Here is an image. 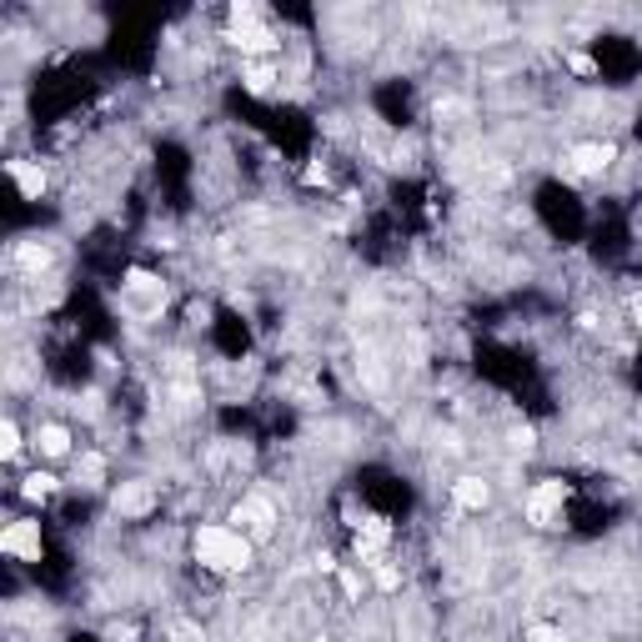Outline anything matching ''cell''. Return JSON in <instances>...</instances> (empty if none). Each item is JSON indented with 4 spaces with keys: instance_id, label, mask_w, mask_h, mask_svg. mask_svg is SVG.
Listing matches in <instances>:
<instances>
[{
    "instance_id": "cell-15",
    "label": "cell",
    "mask_w": 642,
    "mask_h": 642,
    "mask_svg": "<svg viewBox=\"0 0 642 642\" xmlns=\"http://www.w3.org/2000/svg\"><path fill=\"white\" fill-rule=\"evenodd\" d=\"M21 446H26V442H21V421L5 417V427H0V457L15 462V457H21Z\"/></svg>"
},
{
    "instance_id": "cell-14",
    "label": "cell",
    "mask_w": 642,
    "mask_h": 642,
    "mask_svg": "<svg viewBox=\"0 0 642 642\" xmlns=\"http://www.w3.org/2000/svg\"><path fill=\"white\" fill-rule=\"evenodd\" d=\"M55 487H61V482H55L51 473H30V477H21V498H26V502H51Z\"/></svg>"
},
{
    "instance_id": "cell-8",
    "label": "cell",
    "mask_w": 642,
    "mask_h": 642,
    "mask_svg": "<svg viewBox=\"0 0 642 642\" xmlns=\"http://www.w3.org/2000/svg\"><path fill=\"white\" fill-rule=\"evenodd\" d=\"M452 507L457 512H487L492 507V482H487V477H457V482H452Z\"/></svg>"
},
{
    "instance_id": "cell-2",
    "label": "cell",
    "mask_w": 642,
    "mask_h": 642,
    "mask_svg": "<svg viewBox=\"0 0 642 642\" xmlns=\"http://www.w3.org/2000/svg\"><path fill=\"white\" fill-rule=\"evenodd\" d=\"M276 523H281V512H276V502L266 498V492H241V498L231 502V527L247 532L251 542H266L276 532Z\"/></svg>"
},
{
    "instance_id": "cell-6",
    "label": "cell",
    "mask_w": 642,
    "mask_h": 642,
    "mask_svg": "<svg viewBox=\"0 0 642 642\" xmlns=\"http://www.w3.org/2000/svg\"><path fill=\"white\" fill-rule=\"evenodd\" d=\"M613 161H617L613 141H577L567 151V171L572 176H603V171H613Z\"/></svg>"
},
{
    "instance_id": "cell-18",
    "label": "cell",
    "mask_w": 642,
    "mask_h": 642,
    "mask_svg": "<svg viewBox=\"0 0 642 642\" xmlns=\"http://www.w3.org/2000/svg\"><path fill=\"white\" fill-rule=\"evenodd\" d=\"M567 66H572L577 76H597V61H592V55H582V51L567 55Z\"/></svg>"
},
{
    "instance_id": "cell-11",
    "label": "cell",
    "mask_w": 642,
    "mask_h": 642,
    "mask_svg": "<svg viewBox=\"0 0 642 642\" xmlns=\"http://www.w3.org/2000/svg\"><path fill=\"white\" fill-rule=\"evenodd\" d=\"M5 171H11V181L21 186V197L26 201L46 197V166H40V161H5Z\"/></svg>"
},
{
    "instance_id": "cell-13",
    "label": "cell",
    "mask_w": 642,
    "mask_h": 642,
    "mask_svg": "<svg viewBox=\"0 0 642 642\" xmlns=\"http://www.w3.org/2000/svg\"><path fill=\"white\" fill-rule=\"evenodd\" d=\"M76 487H105V457L101 452H76Z\"/></svg>"
},
{
    "instance_id": "cell-5",
    "label": "cell",
    "mask_w": 642,
    "mask_h": 642,
    "mask_svg": "<svg viewBox=\"0 0 642 642\" xmlns=\"http://www.w3.org/2000/svg\"><path fill=\"white\" fill-rule=\"evenodd\" d=\"M0 552L11 557V563H40V552H46V538H40V523L36 517H15L5 532H0Z\"/></svg>"
},
{
    "instance_id": "cell-16",
    "label": "cell",
    "mask_w": 642,
    "mask_h": 642,
    "mask_svg": "<svg viewBox=\"0 0 642 642\" xmlns=\"http://www.w3.org/2000/svg\"><path fill=\"white\" fill-rule=\"evenodd\" d=\"M523 642H567V632L557 628V622H532V628L523 632Z\"/></svg>"
},
{
    "instance_id": "cell-4",
    "label": "cell",
    "mask_w": 642,
    "mask_h": 642,
    "mask_svg": "<svg viewBox=\"0 0 642 642\" xmlns=\"http://www.w3.org/2000/svg\"><path fill=\"white\" fill-rule=\"evenodd\" d=\"M563 507H567V482L563 477H542L523 502V512H527V523L532 527H557L563 523Z\"/></svg>"
},
{
    "instance_id": "cell-17",
    "label": "cell",
    "mask_w": 642,
    "mask_h": 642,
    "mask_svg": "<svg viewBox=\"0 0 642 642\" xmlns=\"http://www.w3.org/2000/svg\"><path fill=\"white\" fill-rule=\"evenodd\" d=\"M171 642H206V632H201L197 622H186V617H176V622H171Z\"/></svg>"
},
{
    "instance_id": "cell-10",
    "label": "cell",
    "mask_w": 642,
    "mask_h": 642,
    "mask_svg": "<svg viewBox=\"0 0 642 642\" xmlns=\"http://www.w3.org/2000/svg\"><path fill=\"white\" fill-rule=\"evenodd\" d=\"M46 266H51V247H40V241H15V247H11V272L40 281V272H46Z\"/></svg>"
},
{
    "instance_id": "cell-7",
    "label": "cell",
    "mask_w": 642,
    "mask_h": 642,
    "mask_svg": "<svg viewBox=\"0 0 642 642\" xmlns=\"http://www.w3.org/2000/svg\"><path fill=\"white\" fill-rule=\"evenodd\" d=\"M151 507H156V487L151 482H121L111 492V512L116 517H146Z\"/></svg>"
},
{
    "instance_id": "cell-3",
    "label": "cell",
    "mask_w": 642,
    "mask_h": 642,
    "mask_svg": "<svg viewBox=\"0 0 642 642\" xmlns=\"http://www.w3.org/2000/svg\"><path fill=\"white\" fill-rule=\"evenodd\" d=\"M121 306L131 316H156L161 306H166V281H161L156 272H141V266H131L126 272V281H121Z\"/></svg>"
},
{
    "instance_id": "cell-12",
    "label": "cell",
    "mask_w": 642,
    "mask_h": 642,
    "mask_svg": "<svg viewBox=\"0 0 642 642\" xmlns=\"http://www.w3.org/2000/svg\"><path fill=\"white\" fill-rule=\"evenodd\" d=\"M241 80H247V91L266 96L276 80H281V71H276V61H247V66H241Z\"/></svg>"
},
{
    "instance_id": "cell-1",
    "label": "cell",
    "mask_w": 642,
    "mask_h": 642,
    "mask_svg": "<svg viewBox=\"0 0 642 642\" xmlns=\"http://www.w3.org/2000/svg\"><path fill=\"white\" fill-rule=\"evenodd\" d=\"M191 557L216 577H237L251 567L256 542H251L247 532H237V527H226V523H201L197 532H191Z\"/></svg>"
},
{
    "instance_id": "cell-9",
    "label": "cell",
    "mask_w": 642,
    "mask_h": 642,
    "mask_svg": "<svg viewBox=\"0 0 642 642\" xmlns=\"http://www.w3.org/2000/svg\"><path fill=\"white\" fill-rule=\"evenodd\" d=\"M36 452L46 462L76 457V452H71V427H66V421H40V427H36Z\"/></svg>"
}]
</instances>
